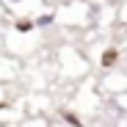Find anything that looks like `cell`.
<instances>
[{
    "label": "cell",
    "instance_id": "cell-1",
    "mask_svg": "<svg viewBox=\"0 0 127 127\" xmlns=\"http://www.w3.org/2000/svg\"><path fill=\"white\" fill-rule=\"evenodd\" d=\"M58 25L66 28H86L94 25V3L91 0H66L61 8H55Z\"/></svg>",
    "mask_w": 127,
    "mask_h": 127
},
{
    "label": "cell",
    "instance_id": "cell-2",
    "mask_svg": "<svg viewBox=\"0 0 127 127\" xmlns=\"http://www.w3.org/2000/svg\"><path fill=\"white\" fill-rule=\"evenodd\" d=\"M122 47L119 44H97V55L91 58V64L102 72H113V69H122L119 61H122Z\"/></svg>",
    "mask_w": 127,
    "mask_h": 127
},
{
    "label": "cell",
    "instance_id": "cell-3",
    "mask_svg": "<svg viewBox=\"0 0 127 127\" xmlns=\"http://www.w3.org/2000/svg\"><path fill=\"white\" fill-rule=\"evenodd\" d=\"M58 64H61V69H75L77 75H83L89 69V58L80 55V50L77 47H69V44L58 50Z\"/></svg>",
    "mask_w": 127,
    "mask_h": 127
},
{
    "label": "cell",
    "instance_id": "cell-4",
    "mask_svg": "<svg viewBox=\"0 0 127 127\" xmlns=\"http://www.w3.org/2000/svg\"><path fill=\"white\" fill-rule=\"evenodd\" d=\"M0 3L8 11V17H33L44 0H0Z\"/></svg>",
    "mask_w": 127,
    "mask_h": 127
},
{
    "label": "cell",
    "instance_id": "cell-5",
    "mask_svg": "<svg viewBox=\"0 0 127 127\" xmlns=\"http://www.w3.org/2000/svg\"><path fill=\"white\" fill-rule=\"evenodd\" d=\"M33 25H36V31H47V28L58 25L55 8H50V11H36V14H33Z\"/></svg>",
    "mask_w": 127,
    "mask_h": 127
},
{
    "label": "cell",
    "instance_id": "cell-6",
    "mask_svg": "<svg viewBox=\"0 0 127 127\" xmlns=\"http://www.w3.org/2000/svg\"><path fill=\"white\" fill-rule=\"evenodd\" d=\"M19 69V61L14 55H3L0 53V77H14Z\"/></svg>",
    "mask_w": 127,
    "mask_h": 127
},
{
    "label": "cell",
    "instance_id": "cell-7",
    "mask_svg": "<svg viewBox=\"0 0 127 127\" xmlns=\"http://www.w3.org/2000/svg\"><path fill=\"white\" fill-rule=\"evenodd\" d=\"M61 119L66 122L69 127H83V119H80L75 111H61Z\"/></svg>",
    "mask_w": 127,
    "mask_h": 127
},
{
    "label": "cell",
    "instance_id": "cell-8",
    "mask_svg": "<svg viewBox=\"0 0 127 127\" xmlns=\"http://www.w3.org/2000/svg\"><path fill=\"white\" fill-rule=\"evenodd\" d=\"M116 25L127 28V0H122V3L116 6Z\"/></svg>",
    "mask_w": 127,
    "mask_h": 127
},
{
    "label": "cell",
    "instance_id": "cell-9",
    "mask_svg": "<svg viewBox=\"0 0 127 127\" xmlns=\"http://www.w3.org/2000/svg\"><path fill=\"white\" fill-rule=\"evenodd\" d=\"M22 127H47V119H41V116H36V119H28Z\"/></svg>",
    "mask_w": 127,
    "mask_h": 127
},
{
    "label": "cell",
    "instance_id": "cell-10",
    "mask_svg": "<svg viewBox=\"0 0 127 127\" xmlns=\"http://www.w3.org/2000/svg\"><path fill=\"white\" fill-rule=\"evenodd\" d=\"M94 6H119L122 0H91Z\"/></svg>",
    "mask_w": 127,
    "mask_h": 127
},
{
    "label": "cell",
    "instance_id": "cell-11",
    "mask_svg": "<svg viewBox=\"0 0 127 127\" xmlns=\"http://www.w3.org/2000/svg\"><path fill=\"white\" fill-rule=\"evenodd\" d=\"M6 19H11V17H8V11L3 8V3H0V28H3V22H6Z\"/></svg>",
    "mask_w": 127,
    "mask_h": 127
},
{
    "label": "cell",
    "instance_id": "cell-12",
    "mask_svg": "<svg viewBox=\"0 0 127 127\" xmlns=\"http://www.w3.org/2000/svg\"><path fill=\"white\" fill-rule=\"evenodd\" d=\"M122 44H124V53H127V28H124V36H122Z\"/></svg>",
    "mask_w": 127,
    "mask_h": 127
}]
</instances>
